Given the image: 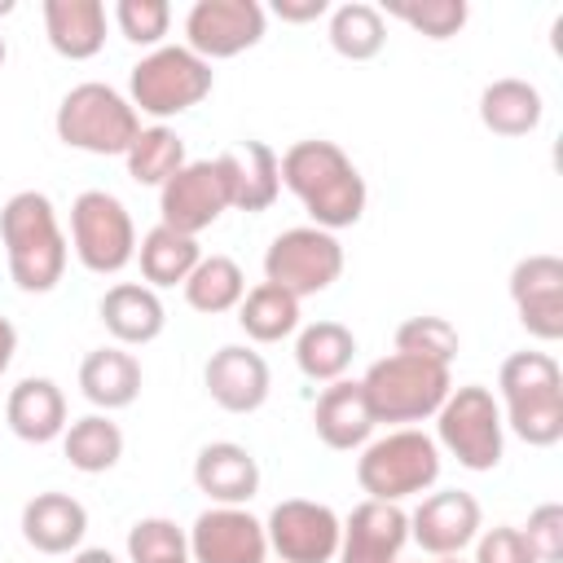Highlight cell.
Instances as JSON below:
<instances>
[{"label":"cell","mask_w":563,"mask_h":563,"mask_svg":"<svg viewBox=\"0 0 563 563\" xmlns=\"http://www.w3.org/2000/svg\"><path fill=\"white\" fill-rule=\"evenodd\" d=\"M277 172H282V185L303 202L317 229L339 233L365 216V198H369L365 176L334 141H321V136L295 141L277 158Z\"/></svg>","instance_id":"6da1fadb"},{"label":"cell","mask_w":563,"mask_h":563,"mask_svg":"<svg viewBox=\"0 0 563 563\" xmlns=\"http://www.w3.org/2000/svg\"><path fill=\"white\" fill-rule=\"evenodd\" d=\"M0 242L9 255V277L26 295H48L66 273V233L48 194L22 189L0 207Z\"/></svg>","instance_id":"7a4b0ae2"},{"label":"cell","mask_w":563,"mask_h":563,"mask_svg":"<svg viewBox=\"0 0 563 563\" xmlns=\"http://www.w3.org/2000/svg\"><path fill=\"white\" fill-rule=\"evenodd\" d=\"M501 422L532 449L563 440V369L550 352H510L497 369Z\"/></svg>","instance_id":"3957f363"},{"label":"cell","mask_w":563,"mask_h":563,"mask_svg":"<svg viewBox=\"0 0 563 563\" xmlns=\"http://www.w3.org/2000/svg\"><path fill=\"white\" fill-rule=\"evenodd\" d=\"M211 88H216L211 62H202L185 44L150 48L128 75V101L136 114H150V119H176L198 101H207Z\"/></svg>","instance_id":"277c9868"},{"label":"cell","mask_w":563,"mask_h":563,"mask_svg":"<svg viewBox=\"0 0 563 563\" xmlns=\"http://www.w3.org/2000/svg\"><path fill=\"white\" fill-rule=\"evenodd\" d=\"M440 479V444L418 431V427H400L387 431L383 440H369L365 453L356 457V484L361 493H369V501H405L427 493Z\"/></svg>","instance_id":"5b68a950"},{"label":"cell","mask_w":563,"mask_h":563,"mask_svg":"<svg viewBox=\"0 0 563 563\" xmlns=\"http://www.w3.org/2000/svg\"><path fill=\"white\" fill-rule=\"evenodd\" d=\"M53 128H57L62 145L106 158V154H128V145L141 132V114L132 110V101L119 88L88 79L62 97Z\"/></svg>","instance_id":"8992f818"},{"label":"cell","mask_w":563,"mask_h":563,"mask_svg":"<svg viewBox=\"0 0 563 563\" xmlns=\"http://www.w3.org/2000/svg\"><path fill=\"white\" fill-rule=\"evenodd\" d=\"M361 387L374 422H422V418H435V409L453 391V378H449V365L391 352L365 369Z\"/></svg>","instance_id":"52a82bcc"},{"label":"cell","mask_w":563,"mask_h":563,"mask_svg":"<svg viewBox=\"0 0 563 563\" xmlns=\"http://www.w3.org/2000/svg\"><path fill=\"white\" fill-rule=\"evenodd\" d=\"M435 444H444L466 471H493L506 453V422L497 396L479 383L453 387L435 409Z\"/></svg>","instance_id":"ba28073f"},{"label":"cell","mask_w":563,"mask_h":563,"mask_svg":"<svg viewBox=\"0 0 563 563\" xmlns=\"http://www.w3.org/2000/svg\"><path fill=\"white\" fill-rule=\"evenodd\" d=\"M70 246L88 273L114 277L136 260V224L114 194L84 189L70 202Z\"/></svg>","instance_id":"9c48e42d"},{"label":"cell","mask_w":563,"mask_h":563,"mask_svg":"<svg viewBox=\"0 0 563 563\" xmlns=\"http://www.w3.org/2000/svg\"><path fill=\"white\" fill-rule=\"evenodd\" d=\"M339 273H343V242L317 224L286 229L264 251V282L290 290L295 299L330 290Z\"/></svg>","instance_id":"30bf717a"},{"label":"cell","mask_w":563,"mask_h":563,"mask_svg":"<svg viewBox=\"0 0 563 563\" xmlns=\"http://www.w3.org/2000/svg\"><path fill=\"white\" fill-rule=\"evenodd\" d=\"M233 207V172L229 158H194L185 163L172 180H163L158 189V224L198 238L202 229H211L224 211Z\"/></svg>","instance_id":"8fae6325"},{"label":"cell","mask_w":563,"mask_h":563,"mask_svg":"<svg viewBox=\"0 0 563 563\" xmlns=\"http://www.w3.org/2000/svg\"><path fill=\"white\" fill-rule=\"evenodd\" d=\"M339 532H343V519L325 501H308V497H286L264 519L268 550L282 563H334Z\"/></svg>","instance_id":"7c38bea8"},{"label":"cell","mask_w":563,"mask_h":563,"mask_svg":"<svg viewBox=\"0 0 563 563\" xmlns=\"http://www.w3.org/2000/svg\"><path fill=\"white\" fill-rule=\"evenodd\" d=\"M264 4L255 0H198L185 13V48L202 62H224L264 40Z\"/></svg>","instance_id":"4fadbf2b"},{"label":"cell","mask_w":563,"mask_h":563,"mask_svg":"<svg viewBox=\"0 0 563 563\" xmlns=\"http://www.w3.org/2000/svg\"><path fill=\"white\" fill-rule=\"evenodd\" d=\"M484 528V510L471 493L462 488H440L427 493L418 501V510L409 515V537L418 541V550H427L431 559H457Z\"/></svg>","instance_id":"5bb4252c"},{"label":"cell","mask_w":563,"mask_h":563,"mask_svg":"<svg viewBox=\"0 0 563 563\" xmlns=\"http://www.w3.org/2000/svg\"><path fill=\"white\" fill-rule=\"evenodd\" d=\"M510 299L519 312V325L541 339H563V260L559 255H523L510 268Z\"/></svg>","instance_id":"9a60e30c"},{"label":"cell","mask_w":563,"mask_h":563,"mask_svg":"<svg viewBox=\"0 0 563 563\" xmlns=\"http://www.w3.org/2000/svg\"><path fill=\"white\" fill-rule=\"evenodd\" d=\"M268 537L246 506H211L189 528V563H264Z\"/></svg>","instance_id":"2e32d148"},{"label":"cell","mask_w":563,"mask_h":563,"mask_svg":"<svg viewBox=\"0 0 563 563\" xmlns=\"http://www.w3.org/2000/svg\"><path fill=\"white\" fill-rule=\"evenodd\" d=\"M409 541V515L396 501H361L343 519L339 532V563H400Z\"/></svg>","instance_id":"e0dca14e"},{"label":"cell","mask_w":563,"mask_h":563,"mask_svg":"<svg viewBox=\"0 0 563 563\" xmlns=\"http://www.w3.org/2000/svg\"><path fill=\"white\" fill-rule=\"evenodd\" d=\"M202 383H207V396H211L224 413H255V409L268 400L273 374H268V361H264L255 347L224 343V347L211 352V361L202 365Z\"/></svg>","instance_id":"ac0fdd59"},{"label":"cell","mask_w":563,"mask_h":563,"mask_svg":"<svg viewBox=\"0 0 563 563\" xmlns=\"http://www.w3.org/2000/svg\"><path fill=\"white\" fill-rule=\"evenodd\" d=\"M194 484L216 506H246L260 493V462L251 457L246 444L211 440L194 457Z\"/></svg>","instance_id":"d6986e66"},{"label":"cell","mask_w":563,"mask_h":563,"mask_svg":"<svg viewBox=\"0 0 563 563\" xmlns=\"http://www.w3.org/2000/svg\"><path fill=\"white\" fill-rule=\"evenodd\" d=\"M97 317L101 325L110 330V339L119 347H145L163 334L167 325V312H163V299L158 290L141 286V282H114L101 303H97Z\"/></svg>","instance_id":"ffe728a7"},{"label":"cell","mask_w":563,"mask_h":563,"mask_svg":"<svg viewBox=\"0 0 563 563\" xmlns=\"http://www.w3.org/2000/svg\"><path fill=\"white\" fill-rule=\"evenodd\" d=\"M312 427H317V440L325 449H361L369 435H374V413H369V400H365V387L361 378H334L321 396H317V409H312Z\"/></svg>","instance_id":"44dd1931"},{"label":"cell","mask_w":563,"mask_h":563,"mask_svg":"<svg viewBox=\"0 0 563 563\" xmlns=\"http://www.w3.org/2000/svg\"><path fill=\"white\" fill-rule=\"evenodd\" d=\"M88 532V510L70 493H35L22 506V537L40 554H75Z\"/></svg>","instance_id":"7402d4cb"},{"label":"cell","mask_w":563,"mask_h":563,"mask_svg":"<svg viewBox=\"0 0 563 563\" xmlns=\"http://www.w3.org/2000/svg\"><path fill=\"white\" fill-rule=\"evenodd\" d=\"M4 422L26 444L62 440L66 431V396L53 378H22L4 400Z\"/></svg>","instance_id":"603a6c76"},{"label":"cell","mask_w":563,"mask_h":563,"mask_svg":"<svg viewBox=\"0 0 563 563\" xmlns=\"http://www.w3.org/2000/svg\"><path fill=\"white\" fill-rule=\"evenodd\" d=\"M44 35L57 57L88 62L106 44V4L101 0H44Z\"/></svg>","instance_id":"cb8c5ba5"},{"label":"cell","mask_w":563,"mask_h":563,"mask_svg":"<svg viewBox=\"0 0 563 563\" xmlns=\"http://www.w3.org/2000/svg\"><path fill=\"white\" fill-rule=\"evenodd\" d=\"M79 391L97 409H128L141 396V361L128 347H92L79 361Z\"/></svg>","instance_id":"d4e9b609"},{"label":"cell","mask_w":563,"mask_h":563,"mask_svg":"<svg viewBox=\"0 0 563 563\" xmlns=\"http://www.w3.org/2000/svg\"><path fill=\"white\" fill-rule=\"evenodd\" d=\"M545 101L528 79H493L479 92V123L493 136H528L541 128Z\"/></svg>","instance_id":"484cf974"},{"label":"cell","mask_w":563,"mask_h":563,"mask_svg":"<svg viewBox=\"0 0 563 563\" xmlns=\"http://www.w3.org/2000/svg\"><path fill=\"white\" fill-rule=\"evenodd\" d=\"M356 356V334L343 321H312L295 339V365L312 383H334L347 374Z\"/></svg>","instance_id":"4316f807"},{"label":"cell","mask_w":563,"mask_h":563,"mask_svg":"<svg viewBox=\"0 0 563 563\" xmlns=\"http://www.w3.org/2000/svg\"><path fill=\"white\" fill-rule=\"evenodd\" d=\"M136 260H141V277H145V286L150 290H163V286H185V277L198 268V260H202V246H198V238H185V233H176V229H167V224H154L145 238H141V246H136Z\"/></svg>","instance_id":"83f0119b"},{"label":"cell","mask_w":563,"mask_h":563,"mask_svg":"<svg viewBox=\"0 0 563 563\" xmlns=\"http://www.w3.org/2000/svg\"><path fill=\"white\" fill-rule=\"evenodd\" d=\"M224 158L233 172V207L238 211H268L282 194L277 154L264 141H242V150H229Z\"/></svg>","instance_id":"f1b7e54d"},{"label":"cell","mask_w":563,"mask_h":563,"mask_svg":"<svg viewBox=\"0 0 563 563\" xmlns=\"http://www.w3.org/2000/svg\"><path fill=\"white\" fill-rule=\"evenodd\" d=\"M62 453L75 471L84 475H101L110 466H119L123 457V431L119 422H110L106 413H84L75 422H66L62 431Z\"/></svg>","instance_id":"f546056e"},{"label":"cell","mask_w":563,"mask_h":563,"mask_svg":"<svg viewBox=\"0 0 563 563\" xmlns=\"http://www.w3.org/2000/svg\"><path fill=\"white\" fill-rule=\"evenodd\" d=\"M238 325L246 330V339L255 343H282L286 334L299 330V299L273 282H260L242 295L238 303Z\"/></svg>","instance_id":"4dcf8cb0"},{"label":"cell","mask_w":563,"mask_h":563,"mask_svg":"<svg viewBox=\"0 0 563 563\" xmlns=\"http://www.w3.org/2000/svg\"><path fill=\"white\" fill-rule=\"evenodd\" d=\"M387 44V22L383 9L365 4V0H347L339 9H330V48L347 62H369L378 57Z\"/></svg>","instance_id":"1f68e13d"},{"label":"cell","mask_w":563,"mask_h":563,"mask_svg":"<svg viewBox=\"0 0 563 563\" xmlns=\"http://www.w3.org/2000/svg\"><path fill=\"white\" fill-rule=\"evenodd\" d=\"M242 295H246V277H242L238 260H229V255H202L198 268L185 277L189 308L194 312H207V317L233 312L242 303Z\"/></svg>","instance_id":"d6a6232c"},{"label":"cell","mask_w":563,"mask_h":563,"mask_svg":"<svg viewBox=\"0 0 563 563\" xmlns=\"http://www.w3.org/2000/svg\"><path fill=\"white\" fill-rule=\"evenodd\" d=\"M123 163H128V176L136 185H158L163 189V180H172L189 158H185V141L172 128L154 123V128H141L136 132V141L128 145Z\"/></svg>","instance_id":"836d02e7"},{"label":"cell","mask_w":563,"mask_h":563,"mask_svg":"<svg viewBox=\"0 0 563 563\" xmlns=\"http://www.w3.org/2000/svg\"><path fill=\"white\" fill-rule=\"evenodd\" d=\"M128 563H189V537L163 515L136 519L128 528Z\"/></svg>","instance_id":"e575fe53"},{"label":"cell","mask_w":563,"mask_h":563,"mask_svg":"<svg viewBox=\"0 0 563 563\" xmlns=\"http://www.w3.org/2000/svg\"><path fill=\"white\" fill-rule=\"evenodd\" d=\"M457 347H462V339L444 317H409L396 325V352H405V356L449 365L457 356Z\"/></svg>","instance_id":"d590c367"},{"label":"cell","mask_w":563,"mask_h":563,"mask_svg":"<svg viewBox=\"0 0 563 563\" xmlns=\"http://www.w3.org/2000/svg\"><path fill=\"white\" fill-rule=\"evenodd\" d=\"M387 13L409 22L427 40H449V35H457L466 26L471 9H466V0H391Z\"/></svg>","instance_id":"8d00e7d4"},{"label":"cell","mask_w":563,"mask_h":563,"mask_svg":"<svg viewBox=\"0 0 563 563\" xmlns=\"http://www.w3.org/2000/svg\"><path fill=\"white\" fill-rule=\"evenodd\" d=\"M114 22H119L128 44L158 48L167 26H172V4L167 0H119L114 4Z\"/></svg>","instance_id":"74e56055"},{"label":"cell","mask_w":563,"mask_h":563,"mask_svg":"<svg viewBox=\"0 0 563 563\" xmlns=\"http://www.w3.org/2000/svg\"><path fill=\"white\" fill-rule=\"evenodd\" d=\"M519 532H523V541L532 545L537 563H563V506H559V501L537 506Z\"/></svg>","instance_id":"f35d334b"},{"label":"cell","mask_w":563,"mask_h":563,"mask_svg":"<svg viewBox=\"0 0 563 563\" xmlns=\"http://www.w3.org/2000/svg\"><path fill=\"white\" fill-rule=\"evenodd\" d=\"M475 563H537V554H532V545L523 541L519 528L497 523V528L475 537Z\"/></svg>","instance_id":"ab89813d"},{"label":"cell","mask_w":563,"mask_h":563,"mask_svg":"<svg viewBox=\"0 0 563 563\" xmlns=\"http://www.w3.org/2000/svg\"><path fill=\"white\" fill-rule=\"evenodd\" d=\"M273 13L282 22H317L330 13V0H273Z\"/></svg>","instance_id":"60d3db41"},{"label":"cell","mask_w":563,"mask_h":563,"mask_svg":"<svg viewBox=\"0 0 563 563\" xmlns=\"http://www.w3.org/2000/svg\"><path fill=\"white\" fill-rule=\"evenodd\" d=\"M13 352H18V330L9 317H0V374L13 365Z\"/></svg>","instance_id":"b9f144b4"},{"label":"cell","mask_w":563,"mask_h":563,"mask_svg":"<svg viewBox=\"0 0 563 563\" xmlns=\"http://www.w3.org/2000/svg\"><path fill=\"white\" fill-rule=\"evenodd\" d=\"M70 563H119V559H114L110 550H97V545H92V550H75Z\"/></svg>","instance_id":"7bdbcfd3"},{"label":"cell","mask_w":563,"mask_h":563,"mask_svg":"<svg viewBox=\"0 0 563 563\" xmlns=\"http://www.w3.org/2000/svg\"><path fill=\"white\" fill-rule=\"evenodd\" d=\"M4 13H13V0H0V18H4Z\"/></svg>","instance_id":"ee69618b"},{"label":"cell","mask_w":563,"mask_h":563,"mask_svg":"<svg viewBox=\"0 0 563 563\" xmlns=\"http://www.w3.org/2000/svg\"><path fill=\"white\" fill-rule=\"evenodd\" d=\"M4 57H9V48H4V40H0V66H4Z\"/></svg>","instance_id":"f6af8a7d"},{"label":"cell","mask_w":563,"mask_h":563,"mask_svg":"<svg viewBox=\"0 0 563 563\" xmlns=\"http://www.w3.org/2000/svg\"><path fill=\"white\" fill-rule=\"evenodd\" d=\"M431 563H457V559H431Z\"/></svg>","instance_id":"bcb514c9"}]
</instances>
